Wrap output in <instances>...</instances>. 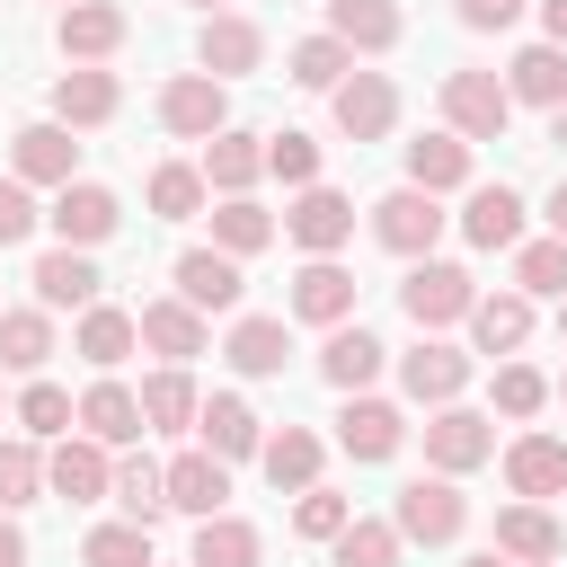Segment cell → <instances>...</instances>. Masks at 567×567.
<instances>
[{
  "label": "cell",
  "mask_w": 567,
  "mask_h": 567,
  "mask_svg": "<svg viewBox=\"0 0 567 567\" xmlns=\"http://www.w3.org/2000/svg\"><path fill=\"white\" fill-rule=\"evenodd\" d=\"M470 301H478V275H470V266H452V257H416V266H408V284H399V310H408V328H416V337L461 328V319H470Z\"/></svg>",
  "instance_id": "cell-1"
},
{
  "label": "cell",
  "mask_w": 567,
  "mask_h": 567,
  "mask_svg": "<svg viewBox=\"0 0 567 567\" xmlns=\"http://www.w3.org/2000/svg\"><path fill=\"white\" fill-rule=\"evenodd\" d=\"M390 523H399V540L408 549H452L461 532H470V496H461V478H408L399 496H390Z\"/></svg>",
  "instance_id": "cell-2"
},
{
  "label": "cell",
  "mask_w": 567,
  "mask_h": 567,
  "mask_svg": "<svg viewBox=\"0 0 567 567\" xmlns=\"http://www.w3.org/2000/svg\"><path fill=\"white\" fill-rule=\"evenodd\" d=\"M425 461L443 470V478H470V470H487L496 461V416L487 408H425Z\"/></svg>",
  "instance_id": "cell-3"
},
{
  "label": "cell",
  "mask_w": 567,
  "mask_h": 567,
  "mask_svg": "<svg viewBox=\"0 0 567 567\" xmlns=\"http://www.w3.org/2000/svg\"><path fill=\"white\" fill-rule=\"evenodd\" d=\"M443 124H452L461 142H505L514 89H505L496 71H443Z\"/></svg>",
  "instance_id": "cell-4"
},
{
  "label": "cell",
  "mask_w": 567,
  "mask_h": 567,
  "mask_svg": "<svg viewBox=\"0 0 567 567\" xmlns=\"http://www.w3.org/2000/svg\"><path fill=\"white\" fill-rule=\"evenodd\" d=\"M443 221H452V213H443V195H425V186H390V195L372 204V239H381L390 257H408V266L434 257Z\"/></svg>",
  "instance_id": "cell-5"
},
{
  "label": "cell",
  "mask_w": 567,
  "mask_h": 567,
  "mask_svg": "<svg viewBox=\"0 0 567 567\" xmlns=\"http://www.w3.org/2000/svg\"><path fill=\"white\" fill-rule=\"evenodd\" d=\"M328 115H337L346 142H390L399 133V80L390 71H346L328 89Z\"/></svg>",
  "instance_id": "cell-6"
},
{
  "label": "cell",
  "mask_w": 567,
  "mask_h": 567,
  "mask_svg": "<svg viewBox=\"0 0 567 567\" xmlns=\"http://www.w3.org/2000/svg\"><path fill=\"white\" fill-rule=\"evenodd\" d=\"M44 221H53V239H62V248H106V239L124 230V204H115V186H97V177H71V186H53Z\"/></svg>",
  "instance_id": "cell-7"
},
{
  "label": "cell",
  "mask_w": 567,
  "mask_h": 567,
  "mask_svg": "<svg viewBox=\"0 0 567 567\" xmlns=\"http://www.w3.org/2000/svg\"><path fill=\"white\" fill-rule=\"evenodd\" d=\"M461 390H470V346L416 337V346L399 354V399H408V408H452Z\"/></svg>",
  "instance_id": "cell-8"
},
{
  "label": "cell",
  "mask_w": 567,
  "mask_h": 567,
  "mask_svg": "<svg viewBox=\"0 0 567 567\" xmlns=\"http://www.w3.org/2000/svg\"><path fill=\"white\" fill-rule=\"evenodd\" d=\"M230 124V80H213V71H177L168 89H159V133H177V142H213Z\"/></svg>",
  "instance_id": "cell-9"
},
{
  "label": "cell",
  "mask_w": 567,
  "mask_h": 567,
  "mask_svg": "<svg viewBox=\"0 0 567 567\" xmlns=\"http://www.w3.org/2000/svg\"><path fill=\"white\" fill-rule=\"evenodd\" d=\"M44 496H62V505H97V496H115V461H106V443L71 425V434L44 452Z\"/></svg>",
  "instance_id": "cell-10"
},
{
  "label": "cell",
  "mask_w": 567,
  "mask_h": 567,
  "mask_svg": "<svg viewBox=\"0 0 567 567\" xmlns=\"http://www.w3.org/2000/svg\"><path fill=\"white\" fill-rule=\"evenodd\" d=\"M195 71H213V80H248V71H266V27L239 18V9H213V18L195 27Z\"/></svg>",
  "instance_id": "cell-11"
},
{
  "label": "cell",
  "mask_w": 567,
  "mask_h": 567,
  "mask_svg": "<svg viewBox=\"0 0 567 567\" xmlns=\"http://www.w3.org/2000/svg\"><path fill=\"white\" fill-rule=\"evenodd\" d=\"M9 177H27V186H71V177H80V142H71V124H62V115L18 124V133H9Z\"/></svg>",
  "instance_id": "cell-12"
},
{
  "label": "cell",
  "mask_w": 567,
  "mask_h": 567,
  "mask_svg": "<svg viewBox=\"0 0 567 567\" xmlns=\"http://www.w3.org/2000/svg\"><path fill=\"white\" fill-rule=\"evenodd\" d=\"M284 230H292L301 257H337V248L354 239V195H346V186H292Z\"/></svg>",
  "instance_id": "cell-13"
},
{
  "label": "cell",
  "mask_w": 567,
  "mask_h": 567,
  "mask_svg": "<svg viewBox=\"0 0 567 567\" xmlns=\"http://www.w3.org/2000/svg\"><path fill=\"white\" fill-rule=\"evenodd\" d=\"M399 443H408V416H399V399L346 390V408H337V452H346V461H390Z\"/></svg>",
  "instance_id": "cell-14"
},
{
  "label": "cell",
  "mask_w": 567,
  "mask_h": 567,
  "mask_svg": "<svg viewBox=\"0 0 567 567\" xmlns=\"http://www.w3.org/2000/svg\"><path fill=\"white\" fill-rule=\"evenodd\" d=\"M27 284H35V301H44V310H89V301H106L97 257H89V248H62V239L27 266Z\"/></svg>",
  "instance_id": "cell-15"
},
{
  "label": "cell",
  "mask_w": 567,
  "mask_h": 567,
  "mask_svg": "<svg viewBox=\"0 0 567 567\" xmlns=\"http://www.w3.org/2000/svg\"><path fill=\"white\" fill-rule=\"evenodd\" d=\"M53 115H62L71 133H97V124H115V115H124V80H115V71H97V62H71V71L53 80Z\"/></svg>",
  "instance_id": "cell-16"
},
{
  "label": "cell",
  "mask_w": 567,
  "mask_h": 567,
  "mask_svg": "<svg viewBox=\"0 0 567 567\" xmlns=\"http://www.w3.org/2000/svg\"><path fill=\"white\" fill-rule=\"evenodd\" d=\"M177 301H195L204 319L213 310H239V292H248V275H239V257L230 248H177Z\"/></svg>",
  "instance_id": "cell-17"
},
{
  "label": "cell",
  "mask_w": 567,
  "mask_h": 567,
  "mask_svg": "<svg viewBox=\"0 0 567 567\" xmlns=\"http://www.w3.org/2000/svg\"><path fill=\"white\" fill-rule=\"evenodd\" d=\"M461 328H470V354H496V363H505V354L532 346V292H514V284H505V292H478Z\"/></svg>",
  "instance_id": "cell-18"
},
{
  "label": "cell",
  "mask_w": 567,
  "mask_h": 567,
  "mask_svg": "<svg viewBox=\"0 0 567 567\" xmlns=\"http://www.w3.org/2000/svg\"><path fill=\"white\" fill-rule=\"evenodd\" d=\"M124 35H133V18H124L115 0H71V9L53 18L62 62H106V53H124Z\"/></svg>",
  "instance_id": "cell-19"
},
{
  "label": "cell",
  "mask_w": 567,
  "mask_h": 567,
  "mask_svg": "<svg viewBox=\"0 0 567 567\" xmlns=\"http://www.w3.org/2000/svg\"><path fill=\"white\" fill-rule=\"evenodd\" d=\"M80 434H97L106 452L142 443V434H151V425H142V390H124L115 372H97V381L80 390Z\"/></svg>",
  "instance_id": "cell-20"
},
{
  "label": "cell",
  "mask_w": 567,
  "mask_h": 567,
  "mask_svg": "<svg viewBox=\"0 0 567 567\" xmlns=\"http://www.w3.org/2000/svg\"><path fill=\"white\" fill-rule=\"evenodd\" d=\"M496 549H505L514 567H558V558H567V523H558L549 505H532V496H523V505H505V514H496Z\"/></svg>",
  "instance_id": "cell-21"
},
{
  "label": "cell",
  "mask_w": 567,
  "mask_h": 567,
  "mask_svg": "<svg viewBox=\"0 0 567 567\" xmlns=\"http://www.w3.org/2000/svg\"><path fill=\"white\" fill-rule=\"evenodd\" d=\"M505 487H514V496H532V505L567 496V443H558V434H540V425H532V434H514V443H505Z\"/></svg>",
  "instance_id": "cell-22"
},
{
  "label": "cell",
  "mask_w": 567,
  "mask_h": 567,
  "mask_svg": "<svg viewBox=\"0 0 567 567\" xmlns=\"http://www.w3.org/2000/svg\"><path fill=\"white\" fill-rule=\"evenodd\" d=\"M354 275L337 266V257H310L301 275H292V319H310V328H346L354 319Z\"/></svg>",
  "instance_id": "cell-23"
},
{
  "label": "cell",
  "mask_w": 567,
  "mask_h": 567,
  "mask_svg": "<svg viewBox=\"0 0 567 567\" xmlns=\"http://www.w3.org/2000/svg\"><path fill=\"white\" fill-rule=\"evenodd\" d=\"M133 319H142V346H151L159 363H195V354L213 346V328H204V310H195V301H177V292H168V301H142Z\"/></svg>",
  "instance_id": "cell-24"
},
{
  "label": "cell",
  "mask_w": 567,
  "mask_h": 567,
  "mask_svg": "<svg viewBox=\"0 0 567 567\" xmlns=\"http://www.w3.org/2000/svg\"><path fill=\"white\" fill-rule=\"evenodd\" d=\"M221 354H230V372H239V381H275V372L292 363V328H284V319H266V310H248V319H230Z\"/></svg>",
  "instance_id": "cell-25"
},
{
  "label": "cell",
  "mask_w": 567,
  "mask_h": 567,
  "mask_svg": "<svg viewBox=\"0 0 567 567\" xmlns=\"http://www.w3.org/2000/svg\"><path fill=\"white\" fill-rule=\"evenodd\" d=\"M381 363H390V346H381L363 319L328 328V346H319V381H328V390H372V381H381Z\"/></svg>",
  "instance_id": "cell-26"
},
{
  "label": "cell",
  "mask_w": 567,
  "mask_h": 567,
  "mask_svg": "<svg viewBox=\"0 0 567 567\" xmlns=\"http://www.w3.org/2000/svg\"><path fill=\"white\" fill-rule=\"evenodd\" d=\"M221 496H230V461L221 452H177L168 461V514H186V523H204V514H221Z\"/></svg>",
  "instance_id": "cell-27"
},
{
  "label": "cell",
  "mask_w": 567,
  "mask_h": 567,
  "mask_svg": "<svg viewBox=\"0 0 567 567\" xmlns=\"http://www.w3.org/2000/svg\"><path fill=\"white\" fill-rule=\"evenodd\" d=\"M470 151H478V142H461L452 124H443V133H416V142H408V186H425V195H470Z\"/></svg>",
  "instance_id": "cell-28"
},
{
  "label": "cell",
  "mask_w": 567,
  "mask_h": 567,
  "mask_svg": "<svg viewBox=\"0 0 567 567\" xmlns=\"http://www.w3.org/2000/svg\"><path fill=\"white\" fill-rule=\"evenodd\" d=\"M461 239L487 248V257H496V248L514 257V248H523V195H514V186H470V204H461Z\"/></svg>",
  "instance_id": "cell-29"
},
{
  "label": "cell",
  "mask_w": 567,
  "mask_h": 567,
  "mask_svg": "<svg viewBox=\"0 0 567 567\" xmlns=\"http://www.w3.org/2000/svg\"><path fill=\"white\" fill-rule=\"evenodd\" d=\"M133 346H142V319H133V310H115V301H89V310H80V328H71V354H80L89 372H115Z\"/></svg>",
  "instance_id": "cell-30"
},
{
  "label": "cell",
  "mask_w": 567,
  "mask_h": 567,
  "mask_svg": "<svg viewBox=\"0 0 567 567\" xmlns=\"http://www.w3.org/2000/svg\"><path fill=\"white\" fill-rule=\"evenodd\" d=\"M195 434H204V452H221V461H257V452H266V425H257V408H248L239 390H213L204 416H195Z\"/></svg>",
  "instance_id": "cell-31"
},
{
  "label": "cell",
  "mask_w": 567,
  "mask_h": 567,
  "mask_svg": "<svg viewBox=\"0 0 567 567\" xmlns=\"http://www.w3.org/2000/svg\"><path fill=\"white\" fill-rule=\"evenodd\" d=\"M328 35L354 44V62H363V53H399L408 18H399V0H328Z\"/></svg>",
  "instance_id": "cell-32"
},
{
  "label": "cell",
  "mask_w": 567,
  "mask_h": 567,
  "mask_svg": "<svg viewBox=\"0 0 567 567\" xmlns=\"http://www.w3.org/2000/svg\"><path fill=\"white\" fill-rule=\"evenodd\" d=\"M257 177H266V133L221 124V133L204 142V186H213V195H248Z\"/></svg>",
  "instance_id": "cell-33"
},
{
  "label": "cell",
  "mask_w": 567,
  "mask_h": 567,
  "mask_svg": "<svg viewBox=\"0 0 567 567\" xmlns=\"http://www.w3.org/2000/svg\"><path fill=\"white\" fill-rule=\"evenodd\" d=\"M319 461H328V443H319L310 425H284V434H266V452H257V470H266V487H275V496L319 487Z\"/></svg>",
  "instance_id": "cell-34"
},
{
  "label": "cell",
  "mask_w": 567,
  "mask_h": 567,
  "mask_svg": "<svg viewBox=\"0 0 567 567\" xmlns=\"http://www.w3.org/2000/svg\"><path fill=\"white\" fill-rule=\"evenodd\" d=\"M53 354H62V337H53V310H44V301H35V310H0V372L35 381Z\"/></svg>",
  "instance_id": "cell-35"
},
{
  "label": "cell",
  "mask_w": 567,
  "mask_h": 567,
  "mask_svg": "<svg viewBox=\"0 0 567 567\" xmlns=\"http://www.w3.org/2000/svg\"><path fill=\"white\" fill-rule=\"evenodd\" d=\"M195 416H204V390H195V372H186V363H159V372L142 381V425H151V434H186Z\"/></svg>",
  "instance_id": "cell-36"
},
{
  "label": "cell",
  "mask_w": 567,
  "mask_h": 567,
  "mask_svg": "<svg viewBox=\"0 0 567 567\" xmlns=\"http://www.w3.org/2000/svg\"><path fill=\"white\" fill-rule=\"evenodd\" d=\"M505 89H514V106H540V115H549V106L567 97V44H549V35L523 44V53L505 62Z\"/></svg>",
  "instance_id": "cell-37"
},
{
  "label": "cell",
  "mask_w": 567,
  "mask_h": 567,
  "mask_svg": "<svg viewBox=\"0 0 567 567\" xmlns=\"http://www.w3.org/2000/svg\"><path fill=\"white\" fill-rule=\"evenodd\" d=\"M142 204H151V221H195V213L213 204L204 159H159V168H151V186H142Z\"/></svg>",
  "instance_id": "cell-38"
},
{
  "label": "cell",
  "mask_w": 567,
  "mask_h": 567,
  "mask_svg": "<svg viewBox=\"0 0 567 567\" xmlns=\"http://www.w3.org/2000/svg\"><path fill=\"white\" fill-rule=\"evenodd\" d=\"M549 399H558V381H549L540 363H523V354H505V363H496V381H487V408H496L505 425H532Z\"/></svg>",
  "instance_id": "cell-39"
},
{
  "label": "cell",
  "mask_w": 567,
  "mask_h": 567,
  "mask_svg": "<svg viewBox=\"0 0 567 567\" xmlns=\"http://www.w3.org/2000/svg\"><path fill=\"white\" fill-rule=\"evenodd\" d=\"M186 558H195V567H266V532L239 523V514H204Z\"/></svg>",
  "instance_id": "cell-40"
},
{
  "label": "cell",
  "mask_w": 567,
  "mask_h": 567,
  "mask_svg": "<svg viewBox=\"0 0 567 567\" xmlns=\"http://www.w3.org/2000/svg\"><path fill=\"white\" fill-rule=\"evenodd\" d=\"M204 221H213V248H230V257H257V248H266V239L284 230V221H275V213H266L257 195H221V204H213Z\"/></svg>",
  "instance_id": "cell-41"
},
{
  "label": "cell",
  "mask_w": 567,
  "mask_h": 567,
  "mask_svg": "<svg viewBox=\"0 0 567 567\" xmlns=\"http://www.w3.org/2000/svg\"><path fill=\"white\" fill-rule=\"evenodd\" d=\"M115 505H124V523H159V514H168V461L124 452V461H115Z\"/></svg>",
  "instance_id": "cell-42"
},
{
  "label": "cell",
  "mask_w": 567,
  "mask_h": 567,
  "mask_svg": "<svg viewBox=\"0 0 567 567\" xmlns=\"http://www.w3.org/2000/svg\"><path fill=\"white\" fill-rule=\"evenodd\" d=\"M71 425H80V399H71L62 381H44V372H35V381L18 390V434H35V443H62Z\"/></svg>",
  "instance_id": "cell-43"
},
{
  "label": "cell",
  "mask_w": 567,
  "mask_h": 567,
  "mask_svg": "<svg viewBox=\"0 0 567 567\" xmlns=\"http://www.w3.org/2000/svg\"><path fill=\"white\" fill-rule=\"evenodd\" d=\"M346 71H354V44H337V35H301V44L284 53V80H292V89H319V97H328Z\"/></svg>",
  "instance_id": "cell-44"
},
{
  "label": "cell",
  "mask_w": 567,
  "mask_h": 567,
  "mask_svg": "<svg viewBox=\"0 0 567 567\" xmlns=\"http://www.w3.org/2000/svg\"><path fill=\"white\" fill-rule=\"evenodd\" d=\"M514 292H532V301H567V239H558V230L514 248Z\"/></svg>",
  "instance_id": "cell-45"
},
{
  "label": "cell",
  "mask_w": 567,
  "mask_h": 567,
  "mask_svg": "<svg viewBox=\"0 0 567 567\" xmlns=\"http://www.w3.org/2000/svg\"><path fill=\"white\" fill-rule=\"evenodd\" d=\"M399 549H408V540H399V523H381V514H354V523L328 540L337 567H399Z\"/></svg>",
  "instance_id": "cell-46"
},
{
  "label": "cell",
  "mask_w": 567,
  "mask_h": 567,
  "mask_svg": "<svg viewBox=\"0 0 567 567\" xmlns=\"http://www.w3.org/2000/svg\"><path fill=\"white\" fill-rule=\"evenodd\" d=\"M44 496V452H35V434H0V514H18V505H35Z\"/></svg>",
  "instance_id": "cell-47"
},
{
  "label": "cell",
  "mask_w": 567,
  "mask_h": 567,
  "mask_svg": "<svg viewBox=\"0 0 567 567\" xmlns=\"http://www.w3.org/2000/svg\"><path fill=\"white\" fill-rule=\"evenodd\" d=\"M80 567H159L151 558V523H97L80 540Z\"/></svg>",
  "instance_id": "cell-48"
},
{
  "label": "cell",
  "mask_w": 567,
  "mask_h": 567,
  "mask_svg": "<svg viewBox=\"0 0 567 567\" xmlns=\"http://www.w3.org/2000/svg\"><path fill=\"white\" fill-rule=\"evenodd\" d=\"M346 523H354V496H337V487H301L292 496V532L301 540H337Z\"/></svg>",
  "instance_id": "cell-49"
},
{
  "label": "cell",
  "mask_w": 567,
  "mask_h": 567,
  "mask_svg": "<svg viewBox=\"0 0 567 567\" xmlns=\"http://www.w3.org/2000/svg\"><path fill=\"white\" fill-rule=\"evenodd\" d=\"M266 177H284V186H319V142L310 133H266Z\"/></svg>",
  "instance_id": "cell-50"
},
{
  "label": "cell",
  "mask_w": 567,
  "mask_h": 567,
  "mask_svg": "<svg viewBox=\"0 0 567 567\" xmlns=\"http://www.w3.org/2000/svg\"><path fill=\"white\" fill-rule=\"evenodd\" d=\"M35 221H44V213H35V186H27V177H0V248H18Z\"/></svg>",
  "instance_id": "cell-51"
},
{
  "label": "cell",
  "mask_w": 567,
  "mask_h": 567,
  "mask_svg": "<svg viewBox=\"0 0 567 567\" xmlns=\"http://www.w3.org/2000/svg\"><path fill=\"white\" fill-rule=\"evenodd\" d=\"M523 9H532V0H452V18H461L470 35H505Z\"/></svg>",
  "instance_id": "cell-52"
},
{
  "label": "cell",
  "mask_w": 567,
  "mask_h": 567,
  "mask_svg": "<svg viewBox=\"0 0 567 567\" xmlns=\"http://www.w3.org/2000/svg\"><path fill=\"white\" fill-rule=\"evenodd\" d=\"M0 567H27V532H18V514H0Z\"/></svg>",
  "instance_id": "cell-53"
},
{
  "label": "cell",
  "mask_w": 567,
  "mask_h": 567,
  "mask_svg": "<svg viewBox=\"0 0 567 567\" xmlns=\"http://www.w3.org/2000/svg\"><path fill=\"white\" fill-rule=\"evenodd\" d=\"M532 9H540V35H549V44H567V0H532Z\"/></svg>",
  "instance_id": "cell-54"
},
{
  "label": "cell",
  "mask_w": 567,
  "mask_h": 567,
  "mask_svg": "<svg viewBox=\"0 0 567 567\" xmlns=\"http://www.w3.org/2000/svg\"><path fill=\"white\" fill-rule=\"evenodd\" d=\"M540 213H549V230H558V239H567V177H558V186H549V204H540Z\"/></svg>",
  "instance_id": "cell-55"
},
{
  "label": "cell",
  "mask_w": 567,
  "mask_h": 567,
  "mask_svg": "<svg viewBox=\"0 0 567 567\" xmlns=\"http://www.w3.org/2000/svg\"><path fill=\"white\" fill-rule=\"evenodd\" d=\"M549 142H567V97H558V106H549Z\"/></svg>",
  "instance_id": "cell-56"
},
{
  "label": "cell",
  "mask_w": 567,
  "mask_h": 567,
  "mask_svg": "<svg viewBox=\"0 0 567 567\" xmlns=\"http://www.w3.org/2000/svg\"><path fill=\"white\" fill-rule=\"evenodd\" d=\"M461 567H514V558H505V549H478V558H461Z\"/></svg>",
  "instance_id": "cell-57"
},
{
  "label": "cell",
  "mask_w": 567,
  "mask_h": 567,
  "mask_svg": "<svg viewBox=\"0 0 567 567\" xmlns=\"http://www.w3.org/2000/svg\"><path fill=\"white\" fill-rule=\"evenodd\" d=\"M195 9H204V18H213V9H230V0H195Z\"/></svg>",
  "instance_id": "cell-58"
},
{
  "label": "cell",
  "mask_w": 567,
  "mask_h": 567,
  "mask_svg": "<svg viewBox=\"0 0 567 567\" xmlns=\"http://www.w3.org/2000/svg\"><path fill=\"white\" fill-rule=\"evenodd\" d=\"M558 346H567V301H558Z\"/></svg>",
  "instance_id": "cell-59"
},
{
  "label": "cell",
  "mask_w": 567,
  "mask_h": 567,
  "mask_svg": "<svg viewBox=\"0 0 567 567\" xmlns=\"http://www.w3.org/2000/svg\"><path fill=\"white\" fill-rule=\"evenodd\" d=\"M558 408H567V381H558Z\"/></svg>",
  "instance_id": "cell-60"
},
{
  "label": "cell",
  "mask_w": 567,
  "mask_h": 567,
  "mask_svg": "<svg viewBox=\"0 0 567 567\" xmlns=\"http://www.w3.org/2000/svg\"><path fill=\"white\" fill-rule=\"evenodd\" d=\"M53 9H71V0H53Z\"/></svg>",
  "instance_id": "cell-61"
},
{
  "label": "cell",
  "mask_w": 567,
  "mask_h": 567,
  "mask_svg": "<svg viewBox=\"0 0 567 567\" xmlns=\"http://www.w3.org/2000/svg\"><path fill=\"white\" fill-rule=\"evenodd\" d=\"M186 567H195V558H186Z\"/></svg>",
  "instance_id": "cell-62"
}]
</instances>
